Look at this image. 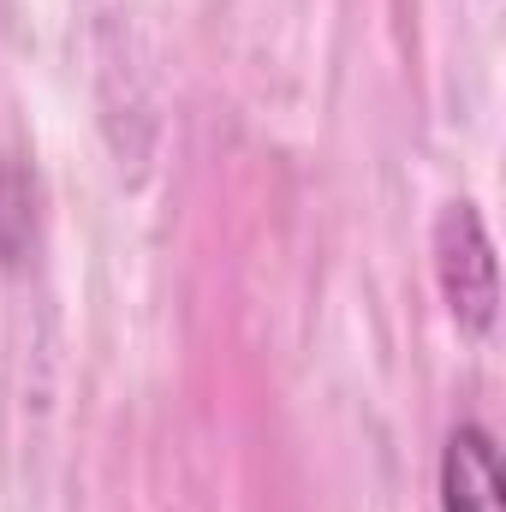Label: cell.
<instances>
[{
  "instance_id": "cell-1",
  "label": "cell",
  "mask_w": 506,
  "mask_h": 512,
  "mask_svg": "<svg viewBox=\"0 0 506 512\" xmlns=\"http://www.w3.org/2000/svg\"><path fill=\"white\" fill-rule=\"evenodd\" d=\"M435 274L459 328L483 334L495 322V245L471 203H447L435 221Z\"/></svg>"
},
{
  "instance_id": "cell-2",
  "label": "cell",
  "mask_w": 506,
  "mask_h": 512,
  "mask_svg": "<svg viewBox=\"0 0 506 512\" xmlns=\"http://www.w3.org/2000/svg\"><path fill=\"white\" fill-rule=\"evenodd\" d=\"M441 512H501V459L489 429L465 423L441 453Z\"/></svg>"
}]
</instances>
